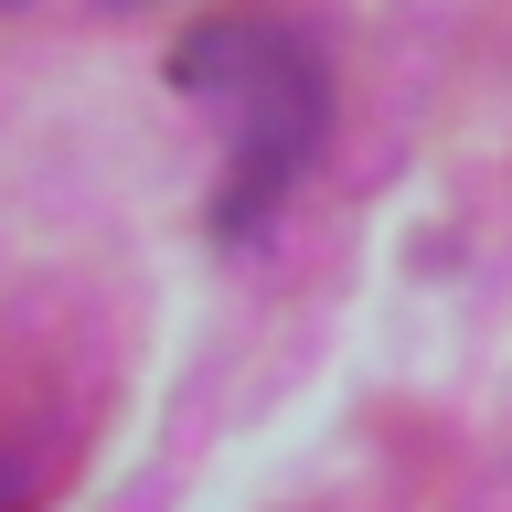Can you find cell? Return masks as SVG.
Listing matches in <instances>:
<instances>
[{
	"label": "cell",
	"mask_w": 512,
	"mask_h": 512,
	"mask_svg": "<svg viewBox=\"0 0 512 512\" xmlns=\"http://www.w3.org/2000/svg\"><path fill=\"white\" fill-rule=\"evenodd\" d=\"M182 86L224 118V150H235V182L267 192L288 160L310 150L320 128V75L310 54L288 43L278 22H214L182 43Z\"/></svg>",
	"instance_id": "cell-1"
}]
</instances>
